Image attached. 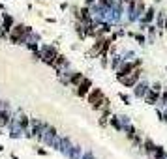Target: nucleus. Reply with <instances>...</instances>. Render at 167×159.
I'll return each mask as SVG.
<instances>
[{
  "label": "nucleus",
  "instance_id": "20e7f679",
  "mask_svg": "<svg viewBox=\"0 0 167 159\" xmlns=\"http://www.w3.org/2000/svg\"><path fill=\"white\" fill-rule=\"evenodd\" d=\"M154 17H156V9H154V8H146V9H144V13L139 17L141 30H146V26H148V24H152Z\"/></svg>",
  "mask_w": 167,
  "mask_h": 159
},
{
  "label": "nucleus",
  "instance_id": "0eeeda50",
  "mask_svg": "<svg viewBox=\"0 0 167 159\" xmlns=\"http://www.w3.org/2000/svg\"><path fill=\"white\" fill-rule=\"evenodd\" d=\"M144 103L146 105H158V99H160V92L154 90V88H148L146 90V94H144Z\"/></svg>",
  "mask_w": 167,
  "mask_h": 159
},
{
  "label": "nucleus",
  "instance_id": "f8f14e48",
  "mask_svg": "<svg viewBox=\"0 0 167 159\" xmlns=\"http://www.w3.org/2000/svg\"><path fill=\"white\" fill-rule=\"evenodd\" d=\"M152 159H167V152L163 150V146H156V150L152 154Z\"/></svg>",
  "mask_w": 167,
  "mask_h": 159
},
{
  "label": "nucleus",
  "instance_id": "6e6552de",
  "mask_svg": "<svg viewBox=\"0 0 167 159\" xmlns=\"http://www.w3.org/2000/svg\"><path fill=\"white\" fill-rule=\"evenodd\" d=\"M56 55H58V53H56L53 47H47V49L43 51V55H41V60L53 66V62H54V58H56Z\"/></svg>",
  "mask_w": 167,
  "mask_h": 159
},
{
  "label": "nucleus",
  "instance_id": "9d476101",
  "mask_svg": "<svg viewBox=\"0 0 167 159\" xmlns=\"http://www.w3.org/2000/svg\"><path fill=\"white\" fill-rule=\"evenodd\" d=\"M133 88H135V97L143 99V97H144V94H146V90H148L150 86L146 84V82H137V84H135Z\"/></svg>",
  "mask_w": 167,
  "mask_h": 159
},
{
  "label": "nucleus",
  "instance_id": "f03ea898",
  "mask_svg": "<svg viewBox=\"0 0 167 159\" xmlns=\"http://www.w3.org/2000/svg\"><path fill=\"white\" fill-rule=\"evenodd\" d=\"M141 73H143V71H141V68H135L131 73L124 75V77H122V79H118V81H120V82H122V84H124L126 88H133V86L137 84V82H139V79H141Z\"/></svg>",
  "mask_w": 167,
  "mask_h": 159
},
{
  "label": "nucleus",
  "instance_id": "6ab92c4d",
  "mask_svg": "<svg viewBox=\"0 0 167 159\" xmlns=\"http://www.w3.org/2000/svg\"><path fill=\"white\" fill-rule=\"evenodd\" d=\"M9 26H11V17L6 15L4 17V30H9Z\"/></svg>",
  "mask_w": 167,
  "mask_h": 159
},
{
  "label": "nucleus",
  "instance_id": "9b49d317",
  "mask_svg": "<svg viewBox=\"0 0 167 159\" xmlns=\"http://www.w3.org/2000/svg\"><path fill=\"white\" fill-rule=\"evenodd\" d=\"M165 13H167V11H163V9L156 13V15H158V17H156V30H160V32L163 30V21H165Z\"/></svg>",
  "mask_w": 167,
  "mask_h": 159
},
{
  "label": "nucleus",
  "instance_id": "2eb2a0df",
  "mask_svg": "<svg viewBox=\"0 0 167 159\" xmlns=\"http://www.w3.org/2000/svg\"><path fill=\"white\" fill-rule=\"evenodd\" d=\"M158 105L160 107H165L167 105V88L163 92H160V99H158Z\"/></svg>",
  "mask_w": 167,
  "mask_h": 159
},
{
  "label": "nucleus",
  "instance_id": "ddd939ff",
  "mask_svg": "<svg viewBox=\"0 0 167 159\" xmlns=\"http://www.w3.org/2000/svg\"><path fill=\"white\" fill-rule=\"evenodd\" d=\"M146 30H148V43H152V41L156 39V26H154V24H148Z\"/></svg>",
  "mask_w": 167,
  "mask_h": 159
},
{
  "label": "nucleus",
  "instance_id": "423d86ee",
  "mask_svg": "<svg viewBox=\"0 0 167 159\" xmlns=\"http://www.w3.org/2000/svg\"><path fill=\"white\" fill-rule=\"evenodd\" d=\"M90 88H92V81L90 79H83V81L77 84V95H79V97H85V95L90 92Z\"/></svg>",
  "mask_w": 167,
  "mask_h": 159
},
{
  "label": "nucleus",
  "instance_id": "1a4fd4ad",
  "mask_svg": "<svg viewBox=\"0 0 167 159\" xmlns=\"http://www.w3.org/2000/svg\"><path fill=\"white\" fill-rule=\"evenodd\" d=\"M141 148L144 150V154H146V155H150V157H152L154 150H156V144H154L152 139H144V141H143V146H141Z\"/></svg>",
  "mask_w": 167,
  "mask_h": 159
},
{
  "label": "nucleus",
  "instance_id": "dca6fc26",
  "mask_svg": "<svg viewBox=\"0 0 167 159\" xmlns=\"http://www.w3.org/2000/svg\"><path fill=\"white\" fill-rule=\"evenodd\" d=\"M83 79H85V77H83V73H73V75H72V79H70V82L77 86V84H79V82H81Z\"/></svg>",
  "mask_w": 167,
  "mask_h": 159
},
{
  "label": "nucleus",
  "instance_id": "5701e85b",
  "mask_svg": "<svg viewBox=\"0 0 167 159\" xmlns=\"http://www.w3.org/2000/svg\"><path fill=\"white\" fill-rule=\"evenodd\" d=\"M163 109H165V110H163V112H165V116H167V105H165V107H163Z\"/></svg>",
  "mask_w": 167,
  "mask_h": 159
},
{
  "label": "nucleus",
  "instance_id": "7ed1b4c3",
  "mask_svg": "<svg viewBox=\"0 0 167 159\" xmlns=\"http://www.w3.org/2000/svg\"><path fill=\"white\" fill-rule=\"evenodd\" d=\"M141 60H133V62H122V66H118L117 68V79H122L124 75H128V73H131L135 68H141Z\"/></svg>",
  "mask_w": 167,
  "mask_h": 159
},
{
  "label": "nucleus",
  "instance_id": "f257e3e1",
  "mask_svg": "<svg viewBox=\"0 0 167 159\" xmlns=\"http://www.w3.org/2000/svg\"><path fill=\"white\" fill-rule=\"evenodd\" d=\"M88 103H90V107L94 110L98 109H109V99L103 95V92L99 90V88H94L92 92H88Z\"/></svg>",
  "mask_w": 167,
  "mask_h": 159
},
{
  "label": "nucleus",
  "instance_id": "aec40b11",
  "mask_svg": "<svg viewBox=\"0 0 167 159\" xmlns=\"http://www.w3.org/2000/svg\"><path fill=\"white\" fill-rule=\"evenodd\" d=\"M120 99L124 101V103H126V105H130V97H128L126 94H120Z\"/></svg>",
  "mask_w": 167,
  "mask_h": 159
},
{
  "label": "nucleus",
  "instance_id": "4be33fe9",
  "mask_svg": "<svg viewBox=\"0 0 167 159\" xmlns=\"http://www.w3.org/2000/svg\"><path fill=\"white\" fill-rule=\"evenodd\" d=\"M163 30L167 32V13H165V21H163Z\"/></svg>",
  "mask_w": 167,
  "mask_h": 159
},
{
  "label": "nucleus",
  "instance_id": "f3484780",
  "mask_svg": "<svg viewBox=\"0 0 167 159\" xmlns=\"http://www.w3.org/2000/svg\"><path fill=\"white\" fill-rule=\"evenodd\" d=\"M111 124H113V127L117 131H122V125H120V122H118V118H111Z\"/></svg>",
  "mask_w": 167,
  "mask_h": 159
},
{
  "label": "nucleus",
  "instance_id": "39448f33",
  "mask_svg": "<svg viewBox=\"0 0 167 159\" xmlns=\"http://www.w3.org/2000/svg\"><path fill=\"white\" fill-rule=\"evenodd\" d=\"M28 32H30V30H28L27 26H23V24L15 26L13 32H11V41H13V43H15V41H23L25 37L28 36Z\"/></svg>",
  "mask_w": 167,
  "mask_h": 159
},
{
  "label": "nucleus",
  "instance_id": "4468645a",
  "mask_svg": "<svg viewBox=\"0 0 167 159\" xmlns=\"http://www.w3.org/2000/svg\"><path fill=\"white\" fill-rule=\"evenodd\" d=\"M109 122V109H103V114H101V118H99V125L105 127Z\"/></svg>",
  "mask_w": 167,
  "mask_h": 159
},
{
  "label": "nucleus",
  "instance_id": "a211bd4d",
  "mask_svg": "<svg viewBox=\"0 0 167 159\" xmlns=\"http://www.w3.org/2000/svg\"><path fill=\"white\" fill-rule=\"evenodd\" d=\"M131 36L135 37V39H137V43H141V45H143V43H146V39H144V36H143V34H131Z\"/></svg>",
  "mask_w": 167,
  "mask_h": 159
},
{
  "label": "nucleus",
  "instance_id": "412c9836",
  "mask_svg": "<svg viewBox=\"0 0 167 159\" xmlns=\"http://www.w3.org/2000/svg\"><path fill=\"white\" fill-rule=\"evenodd\" d=\"M152 88H154V90H158V92H162V90H163L160 82H154V84H152Z\"/></svg>",
  "mask_w": 167,
  "mask_h": 159
}]
</instances>
